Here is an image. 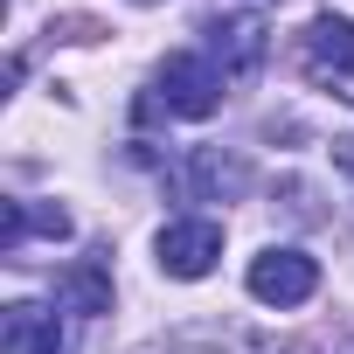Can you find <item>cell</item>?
Returning <instances> with one entry per match:
<instances>
[{
    "mask_svg": "<svg viewBox=\"0 0 354 354\" xmlns=\"http://www.w3.org/2000/svg\"><path fill=\"white\" fill-rule=\"evenodd\" d=\"M223 70H216V56L209 49H181V56H167L160 63V104L174 111V118H209V111H223Z\"/></svg>",
    "mask_w": 354,
    "mask_h": 354,
    "instance_id": "1",
    "label": "cell"
},
{
    "mask_svg": "<svg viewBox=\"0 0 354 354\" xmlns=\"http://www.w3.org/2000/svg\"><path fill=\"white\" fill-rule=\"evenodd\" d=\"M299 70L319 84V91H340L354 104V21L347 15H319L306 35H299Z\"/></svg>",
    "mask_w": 354,
    "mask_h": 354,
    "instance_id": "2",
    "label": "cell"
},
{
    "mask_svg": "<svg viewBox=\"0 0 354 354\" xmlns=\"http://www.w3.org/2000/svg\"><path fill=\"white\" fill-rule=\"evenodd\" d=\"M216 257H223V223H209V216H181V223L160 230V271L167 278H209Z\"/></svg>",
    "mask_w": 354,
    "mask_h": 354,
    "instance_id": "3",
    "label": "cell"
},
{
    "mask_svg": "<svg viewBox=\"0 0 354 354\" xmlns=\"http://www.w3.org/2000/svg\"><path fill=\"white\" fill-rule=\"evenodd\" d=\"M313 292H319V264L306 250H264V257H250V299H264V306H306Z\"/></svg>",
    "mask_w": 354,
    "mask_h": 354,
    "instance_id": "4",
    "label": "cell"
},
{
    "mask_svg": "<svg viewBox=\"0 0 354 354\" xmlns=\"http://www.w3.org/2000/svg\"><path fill=\"white\" fill-rule=\"evenodd\" d=\"M264 42H271V28H264L257 8H243V15H216V21H209V56H216L223 77H250V70L264 63Z\"/></svg>",
    "mask_w": 354,
    "mask_h": 354,
    "instance_id": "5",
    "label": "cell"
},
{
    "mask_svg": "<svg viewBox=\"0 0 354 354\" xmlns=\"http://www.w3.org/2000/svg\"><path fill=\"white\" fill-rule=\"evenodd\" d=\"M0 354H70V333H63L56 306L15 299L8 313H0Z\"/></svg>",
    "mask_w": 354,
    "mask_h": 354,
    "instance_id": "6",
    "label": "cell"
},
{
    "mask_svg": "<svg viewBox=\"0 0 354 354\" xmlns=\"http://www.w3.org/2000/svg\"><path fill=\"white\" fill-rule=\"evenodd\" d=\"M28 230L63 243V236H70V216H63V209H42V202H8V216H0V250L15 257V250L28 243Z\"/></svg>",
    "mask_w": 354,
    "mask_h": 354,
    "instance_id": "7",
    "label": "cell"
},
{
    "mask_svg": "<svg viewBox=\"0 0 354 354\" xmlns=\"http://www.w3.org/2000/svg\"><path fill=\"white\" fill-rule=\"evenodd\" d=\"M243 181H250V167L243 160H230V153H216V146H202L195 160H188V195H243Z\"/></svg>",
    "mask_w": 354,
    "mask_h": 354,
    "instance_id": "8",
    "label": "cell"
},
{
    "mask_svg": "<svg viewBox=\"0 0 354 354\" xmlns=\"http://www.w3.org/2000/svg\"><path fill=\"white\" fill-rule=\"evenodd\" d=\"M56 292H63V306H77V313H111V271H104V257L70 264V271L56 278Z\"/></svg>",
    "mask_w": 354,
    "mask_h": 354,
    "instance_id": "9",
    "label": "cell"
},
{
    "mask_svg": "<svg viewBox=\"0 0 354 354\" xmlns=\"http://www.w3.org/2000/svg\"><path fill=\"white\" fill-rule=\"evenodd\" d=\"M139 8H153V0H139Z\"/></svg>",
    "mask_w": 354,
    "mask_h": 354,
    "instance_id": "10",
    "label": "cell"
}]
</instances>
